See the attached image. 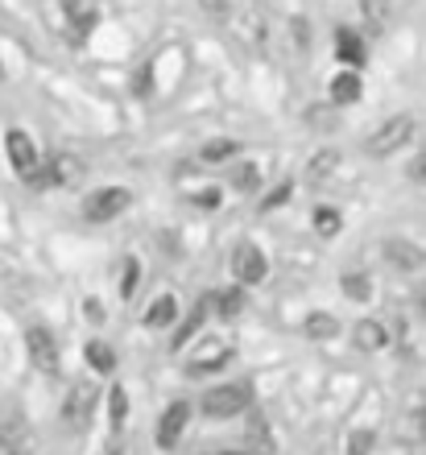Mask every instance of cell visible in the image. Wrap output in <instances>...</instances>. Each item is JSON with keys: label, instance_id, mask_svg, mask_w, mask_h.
<instances>
[{"label": "cell", "instance_id": "d4e9b609", "mask_svg": "<svg viewBox=\"0 0 426 455\" xmlns=\"http://www.w3.org/2000/svg\"><path fill=\"white\" fill-rule=\"evenodd\" d=\"M390 0H360V12H365V21L373 25V29H385L390 25Z\"/></svg>", "mask_w": 426, "mask_h": 455}, {"label": "cell", "instance_id": "277c9868", "mask_svg": "<svg viewBox=\"0 0 426 455\" xmlns=\"http://www.w3.org/2000/svg\"><path fill=\"white\" fill-rule=\"evenodd\" d=\"M129 204H133V191H125V187H100V191H92L84 199V216L92 220V224H108V220H117Z\"/></svg>", "mask_w": 426, "mask_h": 455}, {"label": "cell", "instance_id": "d6a6232c", "mask_svg": "<svg viewBox=\"0 0 426 455\" xmlns=\"http://www.w3.org/2000/svg\"><path fill=\"white\" fill-rule=\"evenodd\" d=\"M190 204L203 207V212H212V207H220V195H215V191H203V195H195Z\"/></svg>", "mask_w": 426, "mask_h": 455}, {"label": "cell", "instance_id": "4316f807", "mask_svg": "<svg viewBox=\"0 0 426 455\" xmlns=\"http://www.w3.org/2000/svg\"><path fill=\"white\" fill-rule=\"evenodd\" d=\"M137 282H141V261L129 257V261H125V274H120V299H133V294H137Z\"/></svg>", "mask_w": 426, "mask_h": 455}, {"label": "cell", "instance_id": "1f68e13d", "mask_svg": "<svg viewBox=\"0 0 426 455\" xmlns=\"http://www.w3.org/2000/svg\"><path fill=\"white\" fill-rule=\"evenodd\" d=\"M406 174H410V182H418V187H426V154H418L410 166H406Z\"/></svg>", "mask_w": 426, "mask_h": 455}, {"label": "cell", "instance_id": "44dd1931", "mask_svg": "<svg viewBox=\"0 0 426 455\" xmlns=\"http://www.w3.org/2000/svg\"><path fill=\"white\" fill-rule=\"evenodd\" d=\"M87 364H92V372H117V356H112V347L104 339L87 344Z\"/></svg>", "mask_w": 426, "mask_h": 455}, {"label": "cell", "instance_id": "484cf974", "mask_svg": "<svg viewBox=\"0 0 426 455\" xmlns=\"http://www.w3.org/2000/svg\"><path fill=\"white\" fill-rule=\"evenodd\" d=\"M212 307L224 315V319H237V315L245 311V294H240V290H224V294H215L212 299Z\"/></svg>", "mask_w": 426, "mask_h": 455}, {"label": "cell", "instance_id": "5b68a950", "mask_svg": "<svg viewBox=\"0 0 426 455\" xmlns=\"http://www.w3.org/2000/svg\"><path fill=\"white\" fill-rule=\"evenodd\" d=\"M249 406V389L245 385H215L212 394L203 397V414L207 419H237Z\"/></svg>", "mask_w": 426, "mask_h": 455}, {"label": "cell", "instance_id": "f546056e", "mask_svg": "<svg viewBox=\"0 0 426 455\" xmlns=\"http://www.w3.org/2000/svg\"><path fill=\"white\" fill-rule=\"evenodd\" d=\"M290 195H294V182H290V179L277 182V187H273V191L265 195V199H261V212H277V207H282L285 199H290Z\"/></svg>", "mask_w": 426, "mask_h": 455}, {"label": "cell", "instance_id": "6da1fadb", "mask_svg": "<svg viewBox=\"0 0 426 455\" xmlns=\"http://www.w3.org/2000/svg\"><path fill=\"white\" fill-rule=\"evenodd\" d=\"M87 174L84 166V157H75V154H54L46 162V166H37L34 174H29V187H75V182Z\"/></svg>", "mask_w": 426, "mask_h": 455}, {"label": "cell", "instance_id": "8992f818", "mask_svg": "<svg viewBox=\"0 0 426 455\" xmlns=\"http://www.w3.org/2000/svg\"><path fill=\"white\" fill-rule=\"evenodd\" d=\"M25 352H29V360H34L37 372H46V377H54L59 372V339L50 336L46 327H29L25 331Z\"/></svg>", "mask_w": 426, "mask_h": 455}, {"label": "cell", "instance_id": "9a60e30c", "mask_svg": "<svg viewBox=\"0 0 426 455\" xmlns=\"http://www.w3.org/2000/svg\"><path fill=\"white\" fill-rule=\"evenodd\" d=\"M174 319H178L174 294H162V299H154V307L145 311V327H149V331H162V327H170Z\"/></svg>", "mask_w": 426, "mask_h": 455}, {"label": "cell", "instance_id": "836d02e7", "mask_svg": "<svg viewBox=\"0 0 426 455\" xmlns=\"http://www.w3.org/2000/svg\"><path fill=\"white\" fill-rule=\"evenodd\" d=\"M203 12H212V17H228V0H199Z\"/></svg>", "mask_w": 426, "mask_h": 455}, {"label": "cell", "instance_id": "83f0119b", "mask_svg": "<svg viewBox=\"0 0 426 455\" xmlns=\"http://www.w3.org/2000/svg\"><path fill=\"white\" fill-rule=\"evenodd\" d=\"M232 187H237V191H257V187H261V170L253 166V162L237 166V170H232Z\"/></svg>", "mask_w": 426, "mask_h": 455}, {"label": "cell", "instance_id": "4dcf8cb0", "mask_svg": "<svg viewBox=\"0 0 426 455\" xmlns=\"http://www.w3.org/2000/svg\"><path fill=\"white\" fill-rule=\"evenodd\" d=\"M67 12H71V21L79 25V34H84V29H92V25H95V12L87 9V4H79V0H67Z\"/></svg>", "mask_w": 426, "mask_h": 455}, {"label": "cell", "instance_id": "30bf717a", "mask_svg": "<svg viewBox=\"0 0 426 455\" xmlns=\"http://www.w3.org/2000/svg\"><path fill=\"white\" fill-rule=\"evenodd\" d=\"M92 406H95V389H92V381L71 385V394H67V406H62V422H67L71 431H84L87 419H92Z\"/></svg>", "mask_w": 426, "mask_h": 455}, {"label": "cell", "instance_id": "e0dca14e", "mask_svg": "<svg viewBox=\"0 0 426 455\" xmlns=\"http://www.w3.org/2000/svg\"><path fill=\"white\" fill-rule=\"evenodd\" d=\"M17 447H29V427H25L21 419H4L0 422V451L9 455V451H17Z\"/></svg>", "mask_w": 426, "mask_h": 455}, {"label": "cell", "instance_id": "2e32d148", "mask_svg": "<svg viewBox=\"0 0 426 455\" xmlns=\"http://www.w3.org/2000/svg\"><path fill=\"white\" fill-rule=\"evenodd\" d=\"M125 419H129V394H125V385H112V389H108V422H112V439H120Z\"/></svg>", "mask_w": 426, "mask_h": 455}, {"label": "cell", "instance_id": "cb8c5ba5", "mask_svg": "<svg viewBox=\"0 0 426 455\" xmlns=\"http://www.w3.org/2000/svg\"><path fill=\"white\" fill-rule=\"evenodd\" d=\"M335 331H340V323H335V315H307V339H332Z\"/></svg>", "mask_w": 426, "mask_h": 455}, {"label": "cell", "instance_id": "3957f363", "mask_svg": "<svg viewBox=\"0 0 426 455\" xmlns=\"http://www.w3.org/2000/svg\"><path fill=\"white\" fill-rule=\"evenodd\" d=\"M410 137H414V116L398 112V116H390L377 132H373V137H368V154H373V157H390L393 149H402Z\"/></svg>", "mask_w": 426, "mask_h": 455}, {"label": "cell", "instance_id": "e575fe53", "mask_svg": "<svg viewBox=\"0 0 426 455\" xmlns=\"http://www.w3.org/2000/svg\"><path fill=\"white\" fill-rule=\"evenodd\" d=\"M418 439H426V402H422V410H418Z\"/></svg>", "mask_w": 426, "mask_h": 455}, {"label": "cell", "instance_id": "f1b7e54d", "mask_svg": "<svg viewBox=\"0 0 426 455\" xmlns=\"http://www.w3.org/2000/svg\"><path fill=\"white\" fill-rule=\"evenodd\" d=\"M373 443H377V435L368 431V427L365 431H352L348 435V451L343 455H373Z\"/></svg>", "mask_w": 426, "mask_h": 455}, {"label": "cell", "instance_id": "5bb4252c", "mask_svg": "<svg viewBox=\"0 0 426 455\" xmlns=\"http://www.w3.org/2000/svg\"><path fill=\"white\" fill-rule=\"evenodd\" d=\"M360 96H365V84L356 71H340L332 79V104H356Z\"/></svg>", "mask_w": 426, "mask_h": 455}, {"label": "cell", "instance_id": "d6986e66", "mask_svg": "<svg viewBox=\"0 0 426 455\" xmlns=\"http://www.w3.org/2000/svg\"><path fill=\"white\" fill-rule=\"evenodd\" d=\"M240 154V141H232V137H220V141H207L199 149L203 162H212V166H220V162H232V157Z\"/></svg>", "mask_w": 426, "mask_h": 455}, {"label": "cell", "instance_id": "52a82bcc", "mask_svg": "<svg viewBox=\"0 0 426 455\" xmlns=\"http://www.w3.org/2000/svg\"><path fill=\"white\" fill-rule=\"evenodd\" d=\"M232 274H237L240 286H261L265 282V274H269V257L257 249V244H237V252H232Z\"/></svg>", "mask_w": 426, "mask_h": 455}, {"label": "cell", "instance_id": "7402d4cb", "mask_svg": "<svg viewBox=\"0 0 426 455\" xmlns=\"http://www.w3.org/2000/svg\"><path fill=\"white\" fill-rule=\"evenodd\" d=\"M310 228H315L323 240H332L335 232L343 228V220H340V212H335V207H315V216H310Z\"/></svg>", "mask_w": 426, "mask_h": 455}, {"label": "cell", "instance_id": "ac0fdd59", "mask_svg": "<svg viewBox=\"0 0 426 455\" xmlns=\"http://www.w3.org/2000/svg\"><path fill=\"white\" fill-rule=\"evenodd\" d=\"M207 311H212V299H203L195 311H190V319L182 327H178V336H174V352H182V347L190 344V339L199 336V327H203V319H207Z\"/></svg>", "mask_w": 426, "mask_h": 455}, {"label": "cell", "instance_id": "ba28073f", "mask_svg": "<svg viewBox=\"0 0 426 455\" xmlns=\"http://www.w3.org/2000/svg\"><path fill=\"white\" fill-rule=\"evenodd\" d=\"M187 427H190V402H170V406L162 410V419H157V447H162V451H174Z\"/></svg>", "mask_w": 426, "mask_h": 455}, {"label": "cell", "instance_id": "8d00e7d4", "mask_svg": "<svg viewBox=\"0 0 426 455\" xmlns=\"http://www.w3.org/2000/svg\"><path fill=\"white\" fill-rule=\"evenodd\" d=\"M0 79H4V67H0Z\"/></svg>", "mask_w": 426, "mask_h": 455}, {"label": "cell", "instance_id": "4fadbf2b", "mask_svg": "<svg viewBox=\"0 0 426 455\" xmlns=\"http://www.w3.org/2000/svg\"><path fill=\"white\" fill-rule=\"evenodd\" d=\"M356 347H365V352L390 347V327L381 323V319H360V323H356Z\"/></svg>", "mask_w": 426, "mask_h": 455}, {"label": "cell", "instance_id": "7c38bea8", "mask_svg": "<svg viewBox=\"0 0 426 455\" xmlns=\"http://www.w3.org/2000/svg\"><path fill=\"white\" fill-rule=\"evenodd\" d=\"M335 59H340L348 71H360V67H365V42H360L352 29H335Z\"/></svg>", "mask_w": 426, "mask_h": 455}, {"label": "cell", "instance_id": "603a6c76", "mask_svg": "<svg viewBox=\"0 0 426 455\" xmlns=\"http://www.w3.org/2000/svg\"><path fill=\"white\" fill-rule=\"evenodd\" d=\"M340 290H343V299H352V302H368V294H373V286H368V274H343L340 277Z\"/></svg>", "mask_w": 426, "mask_h": 455}, {"label": "cell", "instance_id": "7a4b0ae2", "mask_svg": "<svg viewBox=\"0 0 426 455\" xmlns=\"http://www.w3.org/2000/svg\"><path fill=\"white\" fill-rule=\"evenodd\" d=\"M232 360V344L220 336L212 339H199V344L190 347L187 356V372L190 377H207V372H224V364Z\"/></svg>", "mask_w": 426, "mask_h": 455}, {"label": "cell", "instance_id": "ffe728a7", "mask_svg": "<svg viewBox=\"0 0 426 455\" xmlns=\"http://www.w3.org/2000/svg\"><path fill=\"white\" fill-rule=\"evenodd\" d=\"M335 166H340V149H319V154L307 162V174L319 182V179H332Z\"/></svg>", "mask_w": 426, "mask_h": 455}, {"label": "cell", "instance_id": "8fae6325", "mask_svg": "<svg viewBox=\"0 0 426 455\" xmlns=\"http://www.w3.org/2000/svg\"><path fill=\"white\" fill-rule=\"evenodd\" d=\"M4 149H9V162L12 170L21 174V179H29L37 170V149H34V137L21 129H9V137H4Z\"/></svg>", "mask_w": 426, "mask_h": 455}, {"label": "cell", "instance_id": "d590c367", "mask_svg": "<svg viewBox=\"0 0 426 455\" xmlns=\"http://www.w3.org/2000/svg\"><path fill=\"white\" fill-rule=\"evenodd\" d=\"M418 311H422V319H426V290H422V299H418Z\"/></svg>", "mask_w": 426, "mask_h": 455}, {"label": "cell", "instance_id": "9c48e42d", "mask_svg": "<svg viewBox=\"0 0 426 455\" xmlns=\"http://www.w3.org/2000/svg\"><path fill=\"white\" fill-rule=\"evenodd\" d=\"M381 252H385V261H390L398 274H418V269H426V252L406 236H390L381 244Z\"/></svg>", "mask_w": 426, "mask_h": 455}]
</instances>
